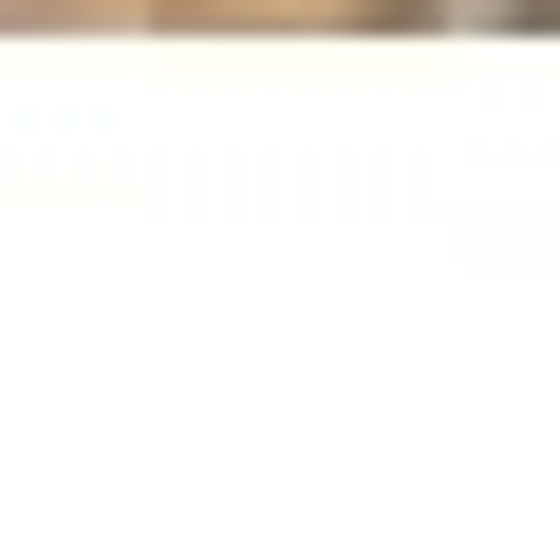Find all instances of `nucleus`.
Here are the masks:
<instances>
[{
    "label": "nucleus",
    "mask_w": 560,
    "mask_h": 560,
    "mask_svg": "<svg viewBox=\"0 0 560 560\" xmlns=\"http://www.w3.org/2000/svg\"><path fill=\"white\" fill-rule=\"evenodd\" d=\"M393 20H560V0H393Z\"/></svg>",
    "instance_id": "obj_1"
}]
</instances>
